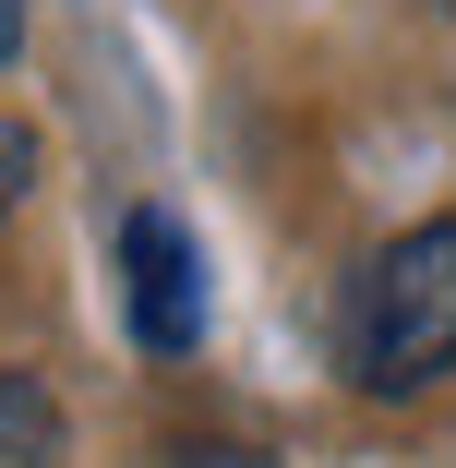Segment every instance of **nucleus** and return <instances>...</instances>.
<instances>
[{
    "mask_svg": "<svg viewBox=\"0 0 456 468\" xmlns=\"http://www.w3.org/2000/svg\"><path fill=\"white\" fill-rule=\"evenodd\" d=\"M348 372L373 397H420L456 372V217H420L373 252L348 301Z\"/></svg>",
    "mask_w": 456,
    "mask_h": 468,
    "instance_id": "nucleus-1",
    "label": "nucleus"
},
{
    "mask_svg": "<svg viewBox=\"0 0 456 468\" xmlns=\"http://www.w3.org/2000/svg\"><path fill=\"white\" fill-rule=\"evenodd\" d=\"M121 324L156 360H180L205 336V252H193V229H180L168 205H133L121 217Z\"/></svg>",
    "mask_w": 456,
    "mask_h": 468,
    "instance_id": "nucleus-2",
    "label": "nucleus"
},
{
    "mask_svg": "<svg viewBox=\"0 0 456 468\" xmlns=\"http://www.w3.org/2000/svg\"><path fill=\"white\" fill-rule=\"evenodd\" d=\"M0 468H60V397L37 372H0Z\"/></svg>",
    "mask_w": 456,
    "mask_h": 468,
    "instance_id": "nucleus-3",
    "label": "nucleus"
},
{
    "mask_svg": "<svg viewBox=\"0 0 456 468\" xmlns=\"http://www.w3.org/2000/svg\"><path fill=\"white\" fill-rule=\"evenodd\" d=\"M25 193H37V133H25L13 109H0V217H13Z\"/></svg>",
    "mask_w": 456,
    "mask_h": 468,
    "instance_id": "nucleus-4",
    "label": "nucleus"
},
{
    "mask_svg": "<svg viewBox=\"0 0 456 468\" xmlns=\"http://www.w3.org/2000/svg\"><path fill=\"white\" fill-rule=\"evenodd\" d=\"M193 468H277V456H252V444H205Z\"/></svg>",
    "mask_w": 456,
    "mask_h": 468,
    "instance_id": "nucleus-5",
    "label": "nucleus"
},
{
    "mask_svg": "<svg viewBox=\"0 0 456 468\" xmlns=\"http://www.w3.org/2000/svg\"><path fill=\"white\" fill-rule=\"evenodd\" d=\"M25 48V0H0V60H13Z\"/></svg>",
    "mask_w": 456,
    "mask_h": 468,
    "instance_id": "nucleus-6",
    "label": "nucleus"
},
{
    "mask_svg": "<svg viewBox=\"0 0 456 468\" xmlns=\"http://www.w3.org/2000/svg\"><path fill=\"white\" fill-rule=\"evenodd\" d=\"M444 13H456V0H444Z\"/></svg>",
    "mask_w": 456,
    "mask_h": 468,
    "instance_id": "nucleus-7",
    "label": "nucleus"
}]
</instances>
